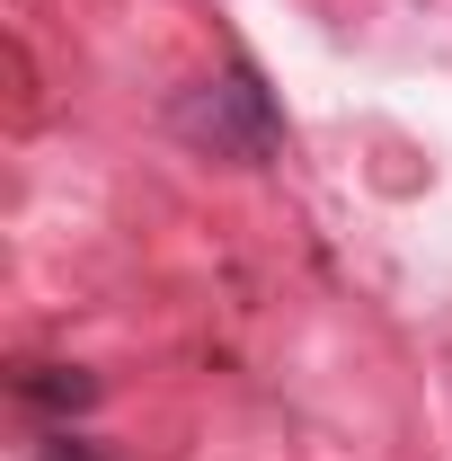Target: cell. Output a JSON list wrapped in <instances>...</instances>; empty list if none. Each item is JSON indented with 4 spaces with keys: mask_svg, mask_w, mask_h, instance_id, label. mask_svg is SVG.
Wrapping results in <instances>:
<instances>
[{
    "mask_svg": "<svg viewBox=\"0 0 452 461\" xmlns=\"http://www.w3.org/2000/svg\"><path fill=\"white\" fill-rule=\"evenodd\" d=\"M177 133H186V142H204L213 160H267L284 124H276L267 80L240 62V71H222V80H204V89H186V98H177Z\"/></svg>",
    "mask_w": 452,
    "mask_h": 461,
    "instance_id": "cell-1",
    "label": "cell"
},
{
    "mask_svg": "<svg viewBox=\"0 0 452 461\" xmlns=\"http://www.w3.org/2000/svg\"><path fill=\"white\" fill-rule=\"evenodd\" d=\"M18 400H27V408H89L98 382L71 373V364H36V373H18Z\"/></svg>",
    "mask_w": 452,
    "mask_h": 461,
    "instance_id": "cell-2",
    "label": "cell"
},
{
    "mask_svg": "<svg viewBox=\"0 0 452 461\" xmlns=\"http://www.w3.org/2000/svg\"><path fill=\"white\" fill-rule=\"evenodd\" d=\"M45 461H98V453H89L71 426H54V435H45Z\"/></svg>",
    "mask_w": 452,
    "mask_h": 461,
    "instance_id": "cell-3",
    "label": "cell"
}]
</instances>
